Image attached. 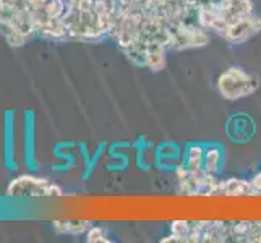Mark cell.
Segmentation results:
<instances>
[{
	"label": "cell",
	"instance_id": "obj_1",
	"mask_svg": "<svg viewBox=\"0 0 261 243\" xmlns=\"http://www.w3.org/2000/svg\"><path fill=\"white\" fill-rule=\"evenodd\" d=\"M259 88V78L242 67H229L218 78V91L227 101H239Z\"/></svg>",
	"mask_w": 261,
	"mask_h": 243
},
{
	"label": "cell",
	"instance_id": "obj_2",
	"mask_svg": "<svg viewBox=\"0 0 261 243\" xmlns=\"http://www.w3.org/2000/svg\"><path fill=\"white\" fill-rule=\"evenodd\" d=\"M169 28L170 33H172V42H170V49L172 50L204 47L210 42L208 30H204L201 24L177 23L169 26Z\"/></svg>",
	"mask_w": 261,
	"mask_h": 243
},
{
	"label": "cell",
	"instance_id": "obj_3",
	"mask_svg": "<svg viewBox=\"0 0 261 243\" xmlns=\"http://www.w3.org/2000/svg\"><path fill=\"white\" fill-rule=\"evenodd\" d=\"M8 195L18 196H62V188L44 178H36L31 175H24L13 180L8 186Z\"/></svg>",
	"mask_w": 261,
	"mask_h": 243
},
{
	"label": "cell",
	"instance_id": "obj_4",
	"mask_svg": "<svg viewBox=\"0 0 261 243\" xmlns=\"http://www.w3.org/2000/svg\"><path fill=\"white\" fill-rule=\"evenodd\" d=\"M261 31V16L250 13L244 18H240L239 21L230 24L229 28L221 34L222 39L232 44H244L253 36H256Z\"/></svg>",
	"mask_w": 261,
	"mask_h": 243
},
{
	"label": "cell",
	"instance_id": "obj_5",
	"mask_svg": "<svg viewBox=\"0 0 261 243\" xmlns=\"http://www.w3.org/2000/svg\"><path fill=\"white\" fill-rule=\"evenodd\" d=\"M214 195H224V196H256L255 188L250 180L242 178H229L218 183Z\"/></svg>",
	"mask_w": 261,
	"mask_h": 243
},
{
	"label": "cell",
	"instance_id": "obj_6",
	"mask_svg": "<svg viewBox=\"0 0 261 243\" xmlns=\"http://www.w3.org/2000/svg\"><path fill=\"white\" fill-rule=\"evenodd\" d=\"M167 47L161 46V44H148V52H146V68L152 71H161L166 68L167 64Z\"/></svg>",
	"mask_w": 261,
	"mask_h": 243
},
{
	"label": "cell",
	"instance_id": "obj_7",
	"mask_svg": "<svg viewBox=\"0 0 261 243\" xmlns=\"http://www.w3.org/2000/svg\"><path fill=\"white\" fill-rule=\"evenodd\" d=\"M222 164V151L219 146H208L204 148V159H203V170L206 174L216 175L219 172Z\"/></svg>",
	"mask_w": 261,
	"mask_h": 243
},
{
	"label": "cell",
	"instance_id": "obj_8",
	"mask_svg": "<svg viewBox=\"0 0 261 243\" xmlns=\"http://www.w3.org/2000/svg\"><path fill=\"white\" fill-rule=\"evenodd\" d=\"M93 224L89 221H56L54 229L59 233H70V235H80V233L88 232Z\"/></svg>",
	"mask_w": 261,
	"mask_h": 243
},
{
	"label": "cell",
	"instance_id": "obj_9",
	"mask_svg": "<svg viewBox=\"0 0 261 243\" xmlns=\"http://www.w3.org/2000/svg\"><path fill=\"white\" fill-rule=\"evenodd\" d=\"M203 159H204V148L200 145L190 146L187 154V164L185 167L193 174L203 172Z\"/></svg>",
	"mask_w": 261,
	"mask_h": 243
},
{
	"label": "cell",
	"instance_id": "obj_10",
	"mask_svg": "<svg viewBox=\"0 0 261 243\" xmlns=\"http://www.w3.org/2000/svg\"><path fill=\"white\" fill-rule=\"evenodd\" d=\"M86 240L89 243H109L111 240L107 238V233L102 227H94L91 226L86 232Z\"/></svg>",
	"mask_w": 261,
	"mask_h": 243
}]
</instances>
